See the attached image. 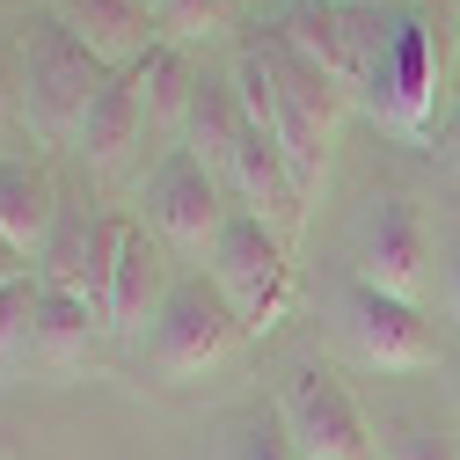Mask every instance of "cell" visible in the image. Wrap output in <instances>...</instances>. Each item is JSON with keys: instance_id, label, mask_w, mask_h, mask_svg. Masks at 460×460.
I'll list each match as a JSON object with an SVG mask.
<instances>
[{"instance_id": "9c48e42d", "label": "cell", "mask_w": 460, "mask_h": 460, "mask_svg": "<svg viewBox=\"0 0 460 460\" xmlns=\"http://www.w3.org/2000/svg\"><path fill=\"white\" fill-rule=\"evenodd\" d=\"M424 263H431V234L410 198H380V212L366 219V242H358V285L387 300H410L424 293Z\"/></svg>"}, {"instance_id": "f1b7e54d", "label": "cell", "mask_w": 460, "mask_h": 460, "mask_svg": "<svg viewBox=\"0 0 460 460\" xmlns=\"http://www.w3.org/2000/svg\"><path fill=\"white\" fill-rule=\"evenodd\" d=\"M329 8H351V0H329Z\"/></svg>"}, {"instance_id": "603a6c76", "label": "cell", "mask_w": 460, "mask_h": 460, "mask_svg": "<svg viewBox=\"0 0 460 460\" xmlns=\"http://www.w3.org/2000/svg\"><path fill=\"white\" fill-rule=\"evenodd\" d=\"M226 460H300V453H293V438H285V424H249Z\"/></svg>"}, {"instance_id": "4fadbf2b", "label": "cell", "mask_w": 460, "mask_h": 460, "mask_svg": "<svg viewBox=\"0 0 460 460\" xmlns=\"http://www.w3.org/2000/svg\"><path fill=\"white\" fill-rule=\"evenodd\" d=\"M59 22L95 51L110 74H132L146 51L161 44V30H154V0H59Z\"/></svg>"}, {"instance_id": "5bb4252c", "label": "cell", "mask_w": 460, "mask_h": 460, "mask_svg": "<svg viewBox=\"0 0 460 460\" xmlns=\"http://www.w3.org/2000/svg\"><path fill=\"white\" fill-rule=\"evenodd\" d=\"M168 293H176V278H168V256H161V234H146V226H132V242L118 256V285H110V307L102 322L118 336H146L168 307Z\"/></svg>"}, {"instance_id": "83f0119b", "label": "cell", "mask_w": 460, "mask_h": 460, "mask_svg": "<svg viewBox=\"0 0 460 460\" xmlns=\"http://www.w3.org/2000/svg\"><path fill=\"white\" fill-rule=\"evenodd\" d=\"M0 110H8V81H0Z\"/></svg>"}, {"instance_id": "7a4b0ae2", "label": "cell", "mask_w": 460, "mask_h": 460, "mask_svg": "<svg viewBox=\"0 0 460 460\" xmlns=\"http://www.w3.org/2000/svg\"><path fill=\"white\" fill-rule=\"evenodd\" d=\"M263 44V66H270V125H278V146L293 161V176L314 190L322 183V161H329V139H336V118H343V88L322 81L278 30L256 37Z\"/></svg>"}, {"instance_id": "e0dca14e", "label": "cell", "mask_w": 460, "mask_h": 460, "mask_svg": "<svg viewBox=\"0 0 460 460\" xmlns=\"http://www.w3.org/2000/svg\"><path fill=\"white\" fill-rule=\"evenodd\" d=\"M102 314L81 300V293H59V285H44V322H37V358L44 366H95V343H102Z\"/></svg>"}, {"instance_id": "6da1fadb", "label": "cell", "mask_w": 460, "mask_h": 460, "mask_svg": "<svg viewBox=\"0 0 460 460\" xmlns=\"http://www.w3.org/2000/svg\"><path fill=\"white\" fill-rule=\"evenodd\" d=\"M358 51H366V102L402 139H424L438 102V37L417 8H351Z\"/></svg>"}, {"instance_id": "8992f818", "label": "cell", "mask_w": 460, "mask_h": 460, "mask_svg": "<svg viewBox=\"0 0 460 460\" xmlns=\"http://www.w3.org/2000/svg\"><path fill=\"white\" fill-rule=\"evenodd\" d=\"M146 219H154V234L168 249H183V256H212V242L226 234V198H219V176L190 154L176 146L161 168H154V183H146Z\"/></svg>"}, {"instance_id": "484cf974", "label": "cell", "mask_w": 460, "mask_h": 460, "mask_svg": "<svg viewBox=\"0 0 460 460\" xmlns=\"http://www.w3.org/2000/svg\"><path fill=\"white\" fill-rule=\"evenodd\" d=\"M446 154H453V168H460V110L446 118Z\"/></svg>"}, {"instance_id": "8fae6325", "label": "cell", "mask_w": 460, "mask_h": 460, "mask_svg": "<svg viewBox=\"0 0 460 460\" xmlns=\"http://www.w3.org/2000/svg\"><path fill=\"white\" fill-rule=\"evenodd\" d=\"M234 190L249 198L242 212H256L263 226H278V234L293 242V226L307 212V183L293 176V161H285V146H278L270 125H249L242 132V146H234Z\"/></svg>"}, {"instance_id": "5b68a950", "label": "cell", "mask_w": 460, "mask_h": 460, "mask_svg": "<svg viewBox=\"0 0 460 460\" xmlns=\"http://www.w3.org/2000/svg\"><path fill=\"white\" fill-rule=\"evenodd\" d=\"M242 336V314L226 307V293L212 278H176V293H168L161 322L146 329V358L161 380H198L205 366H219L234 351Z\"/></svg>"}, {"instance_id": "9a60e30c", "label": "cell", "mask_w": 460, "mask_h": 460, "mask_svg": "<svg viewBox=\"0 0 460 460\" xmlns=\"http://www.w3.org/2000/svg\"><path fill=\"white\" fill-rule=\"evenodd\" d=\"M249 132V110H242V88L234 81H205L190 88V110H183V146L212 168V176H234V146Z\"/></svg>"}, {"instance_id": "ba28073f", "label": "cell", "mask_w": 460, "mask_h": 460, "mask_svg": "<svg viewBox=\"0 0 460 460\" xmlns=\"http://www.w3.org/2000/svg\"><path fill=\"white\" fill-rule=\"evenodd\" d=\"M132 242L125 219H81V212H59L44 242V285H59V293H81L95 314L110 307V285H118V256Z\"/></svg>"}, {"instance_id": "f546056e", "label": "cell", "mask_w": 460, "mask_h": 460, "mask_svg": "<svg viewBox=\"0 0 460 460\" xmlns=\"http://www.w3.org/2000/svg\"><path fill=\"white\" fill-rule=\"evenodd\" d=\"M453 22H460V8H453Z\"/></svg>"}, {"instance_id": "52a82bcc", "label": "cell", "mask_w": 460, "mask_h": 460, "mask_svg": "<svg viewBox=\"0 0 460 460\" xmlns=\"http://www.w3.org/2000/svg\"><path fill=\"white\" fill-rule=\"evenodd\" d=\"M285 438H293L300 460H366L373 453L366 410L351 402V387L336 373H322V366H300L293 387H285Z\"/></svg>"}, {"instance_id": "277c9868", "label": "cell", "mask_w": 460, "mask_h": 460, "mask_svg": "<svg viewBox=\"0 0 460 460\" xmlns=\"http://www.w3.org/2000/svg\"><path fill=\"white\" fill-rule=\"evenodd\" d=\"M205 263H212L205 278L226 293V307L242 314V329L263 336V329L285 322V300H293V263H285V234H278V226H263L256 212H234Z\"/></svg>"}, {"instance_id": "2e32d148", "label": "cell", "mask_w": 460, "mask_h": 460, "mask_svg": "<svg viewBox=\"0 0 460 460\" xmlns=\"http://www.w3.org/2000/svg\"><path fill=\"white\" fill-rule=\"evenodd\" d=\"M59 183L44 176L37 161H0V234L22 242L30 256L51 242V226H59Z\"/></svg>"}, {"instance_id": "7c38bea8", "label": "cell", "mask_w": 460, "mask_h": 460, "mask_svg": "<svg viewBox=\"0 0 460 460\" xmlns=\"http://www.w3.org/2000/svg\"><path fill=\"white\" fill-rule=\"evenodd\" d=\"M278 37L300 51V59L336 81L343 95H366V51H358V30H351V8H329V0H293L278 22Z\"/></svg>"}, {"instance_id": "44dd1931", "label": "cell", "mask_w": 460, "mask_h": 460, "mask_svg": "<svg viewBox=\"0 0 460 460\" xmlns=\"http://www.w3.org/2000/svg\"><path fill=\"white\" fill-rule=\"evenodd\" d=\"M154 30H161V44L190 51V44L226 30V0H154Z\"/></svg>"}, {"instance_id": "30bf717a", "label": "cell", "mask_w": 460, "mask_h": 460, "mask_svg": "<svg viewBox=\"0 0 460 460\" xmlns=\"http://www.w3.org/2000/svg\"><path fill=\"white\" fill-rule=\"evenodd\" d=\"M351 336H358L366 366H380V373H424V366H438L431 322L410 300L373 293V285H351Z\"/></svg>"}, {"instance_id": "d6986e66", "label": "cell", "mask_w": 460, "mask_h": 460, "mask_svg": "<svg viewBox=\"0 0 460 460\" xmlns=\"http://www.w3.org/2000/svg\"><path fill=\"white\" fill-rule=\"evenodd\" d=\"M132 81H139V102H146V125H154V118H183V110H190V88H198L183 44H154L146 59L132 66Z\"/></svg>"}, {"instance_id": "cb8c5ba5", "label": "cell", "mask_w": 460, "mask_h": 460, "mask_svg": "<svg viewBox=\"0 0 460 460\" xmlns=\"http://www.w3.org/2000/svg\"><path fill=\"white\" fill-rule=\"evenodd\" d=\"M22 278H37V263H30V249H22V242H8V234H0V285H22Z\"/></svg>"}, {"instance_id": "7402d4cb", "label": "cell", "mask_w": 460, "mask_h": 460, "mask_svg": "<svg viewBox=\"0 0 460 460\" xmlns=\"http://www.w3.org/2000/svg\"><path fill=\"white\" fill-rule=\"evenodd\" d=\"M387 460H460V446L438 438L431 424H410V431H394V438H387Z\"/></svg>"}, {"instance_id": "3957f363", "label": "cell", "mask_w": 460, "mask_h": 460, "mask_svg": "<svg viewBox=\"0 0 460 460\" xmlns=\"http://www.w3.org/2000/svg\"><path fill=\"white\" fill-rule=\"evenodd\" d=\"M118 81L95 51L51 15L37 37H30V66H22V95H30V118H37V132L44 139H81V125H88V110H95V95Z\"/></svg>"}, {"instance_id": "ffe728a7", "label": "cell", "mask_w": 460, "mask_h": 460, "mask_svg": "<svg viewBox=\"0 0 460 460\" xmlns=\"http://www.w3.org/2000/svg\"><path fill=\"white\" fill-rule=\"evenodd\" d=\"M37 322H44V278L0 285V366L37 358Z\"/></svg>"}, {"instance_id": "d4e9b609", "label": "cell", "mask_w": 460, "mask_h": 460, "mask_svg": "<svg viewBox=\"0 0 460 460\" xmlns=\"http://www.w3.org/2000/svg\"><path fill=\"white\" fill-rule=\"evenodd\" d=\"M446 314H453V329H460V242H453V256H446Z\"/></svg>"}, {"instance_id": "4316f807", "label": "cell", "mask_w": 460, "mask_h": 460, "mask_svg": "<svg viewBox=\"0 0 460 460\" xmlns=\"http://www.w3.org/2000/svg\"><path fill=\"white\" fill-rule=\"evenodd\" d=\"M351 8H410V0H351Z\"/></svg>"}, {"instance_id": "ac0fdd59", "label": "cell", "mask_w": 460, "mask_h": 460, "mask_svg": "<svg viewBox=\"0 0 460 460\" xmlns=\"http://www.w3.org/2000/svg\"><path fill=\"white\" fill-rule=\"evenodd\" d=\"M146 132V102H139V81L132 74H118V81H110L102 95H95V110H88V125H81V154L88 161H118L132 139Z\"/></svg>"}]
</instances>
